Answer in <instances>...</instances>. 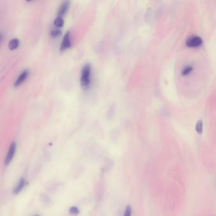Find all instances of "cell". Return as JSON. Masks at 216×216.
<instances>
[{
	"label": "cell",
	"instance_id": "6da1fadb",
	"mask_svg": "<svg viewBox=\"0 0 216 216\" xmlns=\"http://www.w3.org/2000/svg\"><path fill=\"white\" fill-rule=\"evenodd\" d=\"M90 75L91 66L89 64H86L83 68L81 75V84L84 89H87L89 86Z\"/></svg>",
	"mask_w": 216,
	"mask_h": 216
},
{
	"label": "cell",
	"instance_id": "7a4b0ae2",
	"mask_svg": "<svg viewBox=\"0 0 216 216\" xmlns=\"http://www.w3.org/2000/svg\"><path fill=\"white\" fill-rule=\"evenodd\" d=\"M203 43L202 39L197 36H193L190 37L186 42V47L188 48H195L200 47Z\"/></svg>",
	"mask_w": 216,
	"mask_h": 216
},
{
	"label": "cell",
	"instance_id": "3957f363",
	"mask_svg": "<svg viewBox=\"0 0 216 216\" xmlns=\"http://www.w3.org/2000/svg\"><path fill=\"white\" fill-rule=\"evenodd\" d=\"M71 47V43L70 41V32H67L63 36V41L60 46V51H63Z\"/></svg>",
	"mask_w": 216,
	"mask_h": 216
},
{
	"label": "cell",
	"instance_id": "277c9868",
	"mask_svg": "<svg viewBox=\"0 0 216 216\" xmlns=\"http://www.w3.org/2000/svg\"><path fill=\"white\" fill-rule=\"evenodd\" d=\"M15 150H16V143H13L11 144V145L9 148V150H8V152L7 153L6 158L5 159V164L6 165L9 164V163L12 161V160L14 157Z\"/></svg>",
	"mask_w": 216,
	"mask_h": 216
},
{
	"label": "cell",
	"instance_id": "5b68a950",
	"mask_svg": "<svg viewBox=\"0 0 216 216\" xmlns=\"http://www.w3.org/2000/svg\"><path fill=\"white\" fill-rule=\"evenodd\" d=\"M69 6L70 2L68 1V0H66V1H65L60 6L58 12V16L62 17L67 12L69 8Z\"/></svg>",
	"mask_w": 216,
	"mask_h": 216
},
{
	"label": "cell",
	"instance_id": "8992f818",
	"mask_svg": "<svg viewBox=\"0 0 216 216\" xmlns=\"http://www.w3.org/2000/svg\"><path fill=\"white\" fill-rule=\"evenodd\" d=\"M28 71H24L22 72V74L18 76V79H17V81H15L14 86H18L20 84H22L24 82V81L27 79V76H28Z\"/></svg>",
	"mask_w": 216,
	"mask_h": 216
},
{
	"label": "cell",
	"instance_id": "52a82bcc",
	"mask_svg": "<svg viewBox=\"0 0 216 216\" xmlns=\"http://www.w3.org/2000/svg\"><path fill=\"white\" fill-rule=\"evenodd\" d=\"M25 185H26V181H25V179H24V178H22V179L19 181L18 185H17L16 188H15L14 189V193H15V194H18V193H20V192L22 191V190L24 188Z\"/></svg>",
	"mask_w": 216,
	"mask_h": 216
},
{
	"label": "cell",
	"instance_id": "ba28073f",
	"mask_svg": "<svg viewBox=\"0 0 216 216\" xmlns=\"http://www.w3.org/2000/svg\"><path fill=\"white\" fill-rule=\"evenodd\" d=\"M19 40L18 39H13L9 42L8 47L11 50H14L17 49L19 46Z\"/></svg>",
	"mask_w": 216,
	"mask_h": 216
},
{
	"label": "cell",
	"instance_id": "9c48e42d",
	"mask_svg": "<svg viewBox=\"0 0 216 216\" xmlns=\"http://www.w3.org/2000/svg\"><path fill=\"white\" fill-rule=\"evenodd\" d=\"M64 24V21L63 19L62 18V17H56L55 20H54V25L55 26L57 27H61L63 26Z\"/></svg>",
	"mask_w": 216,
	"mask_h": 216
},
{
	"label": "cell",
	"instance_id": "30bf717a",
	"mask_svg": "<svg viewBox=\"0 0 216 216\" xmlns=\"http://www.w3.org/2000/svg\"><path fill=\"white\" fill-rule=\"evenodd\" d=\"M195 130L198 134H202L203 131V122L198 120L195 126Z\"/></svg>",
	"mask_w": 216,
	"mask_h": 216
},
{
	"label": "cell",
	"instance_id": "8fae6325",
	"mask_svg": "<svg viewBox=\"0 0 216 216\" xmlns=\"http://www.w3.org/2000/svg\"><path fill=\"white\" fill-rule=\"evenodd\" d=\"M193 69V68L192 66L188 65V66H186V67H185L184 68L183 70L182 71L181 74L183 75H188L190 73H191L192 72Z\"/></svg>",
	"mask_w": 216,
	"mask_h": 216
},
{
	"label": "cell",
	"instance_id": "7c38bea8",
	"mask_svg": "<svg viewBox=\"0 0 216 216\" xmlns=\"http://www.w3.org/2000/svg\"><path fill=\"white\" fill-rule=\"evenodd\" d=\"M61 35H62V32L59 29H53L51 32V36L53 38H57L60 36Z\"/></svg>",
	"mask_w": 216,
	"mask_h": 216
},
{
	"label": "cell",
	"instance_id": "4fadbf2b",
	"mask_svg": "<svg viewBox=\"0 0 216 216\" xmlns=\"http://www.w3.org/2000/svg\"><path fill=\"white\" fill-rule=\"evenodd\" d=\"M131 212H132V209H131V207L128 206L126 210H125V213H124V215L125 216H129L131 214Z\"/></svg>",
	"mask_w": 216,
	"mask_h": 216
},
{
	"label": "cell",
	"instance_id": "5bb4252c",
	"mask_svg": "<svg viewBox=\"0 0 216 216\" xmlns=\"http://www.w3.org/2000/svg\"><path fill=\"white\" fill-rule=\"evenodd\" d=\"M70 212L72 214H77L79 213V210L77 209V208L74 207H72L70 210Z\"/></svg>",
	"mask_w": 216,
	"mask_h": 216
},
{
	"label": "cell",
	"instance_id": "9a60e30c",
	"mask_svg": "<svg viewBox=\"0 0 216 216\" xmlns=\"http://www.w3.org/2000/svg\"><path fill=\"white\" fill-rule=\"evenodd\" d=\"M26 1H27V2H31V0H26Z\"/></svg>",
	"mask_w": 216,
	"mask_h": 216
}]
</instances>
